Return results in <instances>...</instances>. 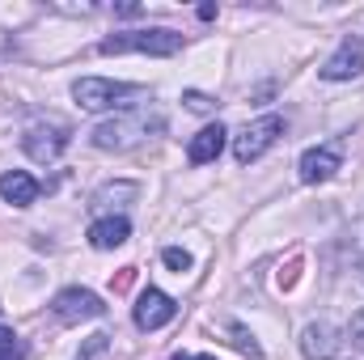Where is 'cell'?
<instances>
[{
  "mask_svg": "<svg viewBox=\"0 0 364 360\" xmlns=\"http://www.w3.org/2000/svg\"><path fill=\"white\" fill-rule=\"evenodd\" d=\"M17 356H21V339L9 327H0V360H17Z\"/></svg>",
  "mask_w": 364,
  "mask_h": 360,
  "instance_id": "16",
  "label": "cell"
},
{
  "mask_svg": "<svg viewBox=\"0 0 364 360\" xmlns=\"http://www.w3.org/2000/svg\"><path fill=\"white\" fill-rule=\"evenodd\" d=\"M339 352V331L331 322H309L301 331V356L305 360H331Z\"/></svg>",
  "mask_w": 364,
  "mask_h": 360,
  "instance_id": "10",
  "label": "cell"
},
{
  "mask_svg": "<svg viewBox=\"0 0 364 360\" xmlns=\"http://www.w3.org/2000/svg\"><path fill=\"white\" fill-rule=\"evenodd\" d=\"M182 102H186V106H191V110H212V106H216V102H212V97H208V93H186V97H182Z\"/></svg>",
  "mask_w": 364,
  "mask_h": 360,
  "instance_id": "19",
  "label": "cell"
},
{
  "mask_svg": "<svg viewBox=\"0 0 364 360\" xmlns=\"http://www.w3.org/2000/svg\"><path fill=\"white\" fill-rule=\"evenodd\" d=\"M123 199H136V182H110L93 195L97 208H123Z\"/></svg>",
  "mask_w": 364,
  "mask_h": 360,
  "instance_id": "14",
  "label": "cell"
},
{
  "mask_svg": "<svg viewBox=\"0 0 364 360\" xmlns=\"http://www.w3.org/2000/svg\"><path fill=\"white\" fill-rule=\"evenodd\" d=\"M322 81H352L364 73V38L360 34H343V43L335 47V55L318 68Z\"/></svg>",
  "mask_w": 364,
  "mask_h": 360,
  "instance_id": "8",
  "label": "cell"
},
{
  "mask_svg": "<svg viewBox=\"0 0 364 360\" xmlns=\"http://www.w3.org/2000/svg\"><path fill=\"white\" fill-rule=\"evenodd\" d=\"M339 170H343V144H339V140L318 144V149H305L301 162H296L301 182H331Z\"/></svg>",
  "mask_w": 364,
  "mask_h": 360,
  "instance_id": "7",
  "label": "cell"
},
{
  "mask_svg": "<svg viewBox=\"0 0 364 360\" xmlns=\"http://www.w3.org/2000/svg\"><path fill=\"white\" fill-rule=\"evenodd\" d=\"M0 199L13 203V208H30L38 199V179H30L26 170H9L0 174Z\"/></svg>",
  "mask_w": 364,
  "mask_h": 360,
  "instance_id": "12",
  "label": "cell"
},
{
  "mask_svg": "<svg viewBox=\"0 0 364 360\" xmlns=\"http://www.w3.org/2000/svg\"><path fill=\"white\" fill-rule=\"evenodd\" d=\"M21 149L34 157V162H55L64 149H68V127L60 119H34L26 132H21Z\"/></svg>",
  "mask_w": 364,
  "mask_h": 360,
  "instance_id": "5",
  "label": "cell"
},
{
  "mask_svg": "<svg viewBox=\"0 0 364 360\" xmlns=\"http://www.w3.org/2000/svg\"><path fill=\"white\" fill-rule=\"evenodd\" d=\"M348 339H352V348H356V352H364V309L352 314V322H348Z\"/></svg>",
  "mask_w": 364,
  "mask_h": 360,
  "instance_id": "18",
  "label": "cell"
},
{
  "mask_svg": "<svg viewBox=\"0 0 364 360\" xmlns=\"http://www.w3.org/2000/svg\"><path fill=\"white\" fill-rule=\"evenodd\" d=\"M51 309H55V318H60L64 327H77V322H90V318H102V314H106L102 297L90 292V288H64V292H55Z\"/></svg>",
  "mask_w": 364,
  "mask_h": 360,
  "instance_id": "6",
  "label": "cell"
},
{
  "mask_svg": "<svg viewBox=\"0 0 364 360\" xmlns=\"http://www.w3.org/2000/svg\"><path fill=\"white\" fill-rule=\"evenodd\" d=\"M360 284H364V263H360Z\"/></svg>",
  "mask_w": 364,
  "mask_h": 360,
  "instance_id": "20",
  "label": "cell"
},
{
  "mask_svg": "<svg viewBox=\"0 0 364 360\" xmlns=\"http://www.w3.org/2000/svg\"><path fill=\"white\" fill-rule=\"evenodd\" d=\"M279 136H284V119H279V115H263V119H255V123L242 127V136L233 140V157H237L242 166H250V162H259V157L272 149Z\"/></svg>",
  "mask_w": 364,
  "mask_h": 360,
  "instance_id": "4",
  "label": "cell"
},
{
  "mask_svg": "<svg viewBox=\"0 0 364 360\" xmlns=\"http://www.w3.org/2000/svg\"><path fill=\"white\" fill-rule=\"evenodd\" d=\"M97 51L102 55H127V51H136V55H178L182 34L166 30V26H157V30H119V34H106L97 43Z\"/></svg>",
  "mask_w": 364,
  "mask_h": 360,
  "instance_id": "2",
  "label": "cell"
},
{
  "mask_svg": "<svg viewBox=\"0 0 364 360\" xmlns=\"http://www.w3.org/2000/svg\"><path fill=\"white\" fill-rule=\"evenodd\" d=\"M161 259H166V268L170 271H191V255H186V250H178V246H166V250H161Z\"/></svg>",
  "mask_w": 364,
  "mask_h": 360,
  "instance_id": "17",
  "label": "cell"
},
{
  "mask_svg": "<svg viewBox=\"0 0 364 360\" xmlns=\"http://www.w3.org/2000/svg\"><path fill=\"white\" fill-rule=\"evenodd\" d=\"M174 314H178V305H174V297L161 292V288H144V292L136 297V327H140V331H161L166 322H174Z\"/></svg>",
  "mask_w": 364,
  "mask_h": 360,
  "instance_id": "9",
  "label": "cell"
},
{
  "mask_svg": "<svg viewBox=\"0 0 364 360\" xmlns=\"http://www.w3.org/2000/svg\"><path fill=\"white\" fill-rule=\"evenodd\" d=\"M73 97L81 110H114V106H127V97H140V85H127V81H106V77H81L73 85Z\"/></svg>",
  "mask_w": 364,
  "mask_h": 360,
  "instance_id": "3",
  "label": "cell"
},
{
  "mask_svg": "<svg viewBox=\"0 0 364 360\" xmlns=\"http://www.w3.org/2000/svg\"><path fill=\"white\" fill-rule=\"evenodd\" d=\"M225 335H229V344H233V348H237L242 356H250V360L263 356V348L255 344V335H250V331H246L242 322H225Z\"/></svg>",
  "mask_w": 364,
  "mask_h": 360,
  "instance_id": "15",
  "label": "cell"
},
{
  "mask_svg": "<svg viewBox=\"0 0 364 360\" xmlns=\"http://www.w3.org/2000/svg\"><path fill=\"white\" fill-rule=\"evenodd\" d=\"M132 238V225H127V216H97L90 225V246L93 250H114V246H123Z\"/></svg>",
  "mask_w": 364,
  "mask_h": 360,
  "instance_id": "11",
  "label": "cell"
},
{
  "mask_svg": "<svg viewBox=\"0 0 364 360\" xmlns=\"http://www.w3.org/2000/svg\"><path fill=\"white\" fill-rule=\"evenodd\" d=\"M225 127L220 123H212V127H203V132H195V140L186 144V157H191V166H208V162H216L220 157V149H225Z\"/></svg>",
  "mask_w": 364,
  "mask_h": 360,
  "instance_id": "13",
  "label": "cell"
},
{
  "mask_svg": "<svg viewBox=\"0 0 364 360\" xmlns=\"http://www.w3.org/2000/svg\"><path fill=\"white\" fill-rule=\"evenodd\" d=\"M166 127V115L153 106H140V110H123V115H114V119H106V123H97L90 132L93 149H102V153H127V149H136V144H144L149 136H157Z\"/></svg>",
  "mask_w": 364,
  "mask_h": 360,
  "instance_id": "1",
  "label": "cell"
}]
</instances>
